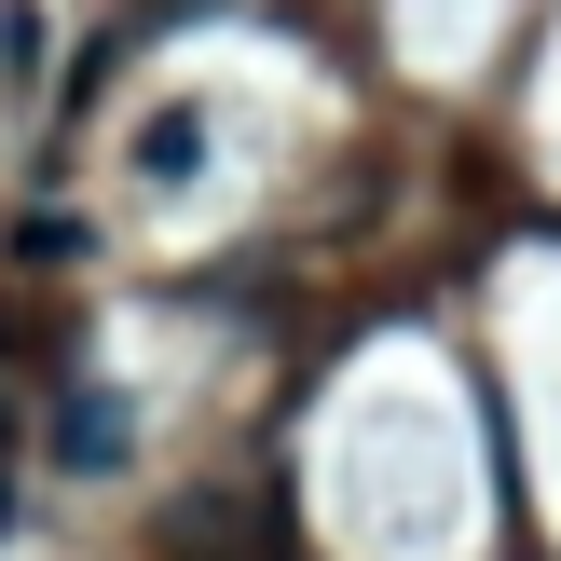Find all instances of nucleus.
I'll list each match as a JSON object with an SVG mask.
<instances>
[{"label": "nucleus", "instance_id": "1", "mask_svg": "<svg viewBox=\"0 0 561 561\" xmlns=\"http://www.w3.org/2000/svg\"><path fill=\"white\" fill-rule=\"evenodd\" d=\"M55 466H82V480L124 466V398H110V383H69V398H55Z\"/></svg>", "mask_w": 561, "mask_h": 561}, {"label": "nucleus", "instance_id": "2", "mask_svg": "<svg viewBox=\"0 0 561 561\" xmlns=\"http://www.w3.org/2000/svg\"><path fill=\"white\" fill-rule=\"evenodd\" d=\"M206 164V110H151L137 124V179H192Z\"/></svg>", "mask_w": 561, "mask_h": 561}, {"label": "nucleus", "instance_id": "3", "mask_svg": "<svg viewBox=\"0 0 561 561\" xmlns=\"http://www.w3.org/2000/svg\"><path fill=\"white\" fill-rule=\"evenodd\" d=\"M14 261H82V219H69V206H42V219H14Z\"/></svg>", "mask_w": 561, "mask_h": 561}, {"label": "nucleus", "instance_id": "4", "mask_svg": "<svg viewBox=\"0 0 561 561\" xmlns=\"http://www.w3.org/2000/svg\"><path fill=\"white\" fill-rule=\"evenodd\" d=\"M42 42H55V27L14 0V14H0V82H27V69H42Z\"/></svg>", "mask_w": 561, "mask_h": 561}, {"label": "nucleus", "instance_id": "5", "mask_svg": "<svg viewBox=\"0 0 561 561\" xmlns=\"http://www.w3.org/2000/svg\"><path fill=\"white\" fill-rule=\"evenodd\" d=\"M0 535H14V480H0Z\"/></svg>", "mask_w": 561, "mask_h": 561}, {"label": "nucleus", "instance_id": "6", "mask_svg": "<svg viewBox=\"0 0 561 561\" xmlns=\"http://www.w3.org/2000/svg\"><path fill=\"white\" fill-rule=\"evenodd\" d=\"M0 438H14V398H0Z\"/></svg>", "mask_w": 561, "mask_h": 561}]
</instances>
